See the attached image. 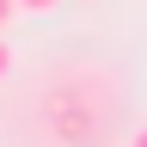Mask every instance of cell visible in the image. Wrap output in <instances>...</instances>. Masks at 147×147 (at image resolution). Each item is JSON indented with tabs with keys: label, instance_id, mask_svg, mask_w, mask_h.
Here are the masks:
<instances>
[{
	"label": "cell",
	"instance_id": "6da1fadb",
	"mask_svg": "<svg viewBox=\"0 0 147 147\" xmlns=\"http://www.w3.org/2000/svg\"><path fill=\"white\" fill-rule=\"evenodd\" d=\"M12 6H18V12H25V18H49L55 6H61V0H12Z\"/></svg>",
	"mask_w": 147,
	"mask_h": 147
},
{
	"label": "cell",
	"instance_id": "7a4b0ae2",
	"mask_svg": "<svg viewBox=\"0 0 147 147\" xmlns=\"http://www.w3.org/2000/svg\"><path fill=\"white\" fill-rule=\"evenodd\" d=\"M6 74H12V43L0 37V80H6Z\"/></svg>",
	"mask_w": 147,
	"mask_h": 147
},
{
	"label": "cell",
	"instance_id": "3957f363",
	"mask_svg": "<svg viewBox=\"0 0 147 147\" xmlns=\"http://www.w3.org/2000/svg\"><path fill=\"white\" fill-rule=\"evenodd\" d=\"M12 18H18V6H12V0H0V31H6Z\"/></svg>",
	"mask_w": 147,
	"mask_h": 147
},
{
	"label": "cell",
	"instance_id": "277c9868",
	"mask_svg": "<svg viewBox=\"0 0 147 147\" xmlns=\"http://www.w3.org/2000/svg\"><path fill=\"white\" fill-rule=\"evenodd\" d=\"M129 147H147V123H141V129H135V141H129Z\"/></svg>",
	"mask_w": 147,
	"mask_h": 147
}]
</instances>
